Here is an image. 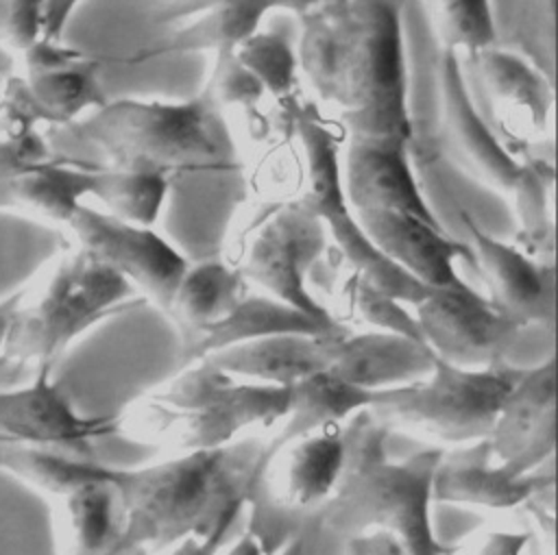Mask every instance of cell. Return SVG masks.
<instances>
[{
    "label": "cell",
    "mask_w": 558,
    "mask_h": 555,
    "mask_svg": "<svg viewBox=\"0 0 558 555\" xmlns=\"http://www.w3.org/2000/svg\"><path fill=\"white\" fill-rule=\"evenodd\" d=\"M0 83H2V81H0Z\"/></svg>",
    "instance_id": "cell-46"
},
{
    "label": "cell",
    "mask_w": 558,
    "mask_h": 555,
    "mask_svg": "<svg viewBox=\"0 0 558 555\" xmlns=\"http://www.w3.org/2000/svg\"><path fill=\"white\" fill-rule=\"evenodd\" d=\"M296 131L305 159V187L296 200L323 222L329 242L338 248L349 270L414 307L434 287L423 285L384 257L362 231L342 189L340 146L336 135L307 111L296 115Z\"/></svg>",
    "instance_id": "cell-9"
},
{
    "label": "cell",
    "mask_w": 558,
    "mask_h": 555,
    "mask_svg": "<svg viewBox=\"0 0 558 555\" xmlns=\"http://www.w3.org/2000/svg\"><path fill=\"white\" fill-rule=\"evenodd\" d=\"M347 329L320 322L264 292L244 294L211 326L181 346V363L196 361L214 350L281 333H342Z\"/></svg>",
    "instance_id": "cell-27"
},
{
    "label": "cell",
    "mask_w": 558,
    "mask_h": 555,
    "mask_svg": "<svg viewBox=\"0 0 558 555\" xmlns=\"http://www.w3.org/2000/svg\"><path fill=\"white\" fill-rule=\"evenodd\" d=\"M65 229L78 248L129 281L144 303L166 309L187 259L153 226L126 222L83 202Z\"/></svg>",
    "instance_id": "cell-12"
},
{
    "label": "cell",
    "mask_w": 558,
    "mask_h": 555,
    "mask_svg": "<svg viewBox=\"0 0 558 555\" xmlns=\"http://www.w3.org/2000/svg\"><path fill=\"white\" fill-rule=\"evenodd\" d=\"M530 542V531L484 527L456 544H447L445 555H523Z\"/></svg>",
    "instance_id": "cell-39"
},
{
    "label": "cell",
    "mask_w": 558,
    "mask_h": 555,
    "mask_svg": "<svg viewBox=\"0 0 558 555\" xmlns=\"http://www.w3.org/2000/svg\"><path fill=\"white\" fill-rule=\"evenodd\" d=\"M342 555H414V553L397 535L384 529H366L344 538Z\"/></svg>",
    "instance_id": "cell-40"
},
{
    "label": "cell",
    "mask_w": 558,
    "mask_h": 555,
    "mask_svg": "<svg viewBox=\"0 0 558 555\" xmlns=\"http://www.w3.org/2000/svg\"><path fill=\"white\" fill-rule=\"evenodd\" d=\"M39 124H50L48 115L35 100L22 74H13L0 83V137L11 139L39 131Z\"/></svg>",
    "instance_id": "cell-36"
},
{
    "label": "cell",
    "mask_w": 558,
    "mask_h": 555,
    "mask_svg": "<svg viewBox=\"0 0 558 555\" xmlns=\"http://www.w3.org/2000/svg\"><path fill=\"white\" fill-rule=\"evenodd\" d=\"M329 246L323 222L299 200L270 209L225 257L248 285L320 320L340 326L310 289V274ZM344 329V326H342Z\"/></svg>",
    "instance_id": "cell-10"
},
{
    "label": "cell",
    "mask_w": 558,
    "mask_h": 555,
    "mask_svg": "<svg viewBox=\"0 0 558 555\" xmlns=\"http://www.w3.org/2000/svg\"><path fill=\"white\" fill-rule=\"evenodd\" d=\"M272 555H307L303 533H301V531H294L292 535H288L286 542H283Z\"/></svg>",
    "instance_id": "cell-44"
},
{
    "label": "cell",
    "mask_w": 558,
    "mask_h": 555,
    "mask_svg": "<svg viewBox=\"0 0 558 555\" xmlns=\"http://www.w3.org/2000/svg\"><path fill=\"white\" fill-rule=\"evenodd\" d=\"M216 553H218V546H214L205 538L192 535V538H185V540L177 542L174 546H170L161 553H153V555H216Z\"/></svg>",
    "instance_id": "cell-43"
},
{
    "label": "cell",
    "mask_w": 558,
    "mask_h": 555,
    "mask_svg": "<svg viewBox=\"0 0 558 555\" xmlns=\"http://www.w3.org/2000/svg\"><path fill=\"white\" fill-rule=\"evenodd\" d=\"M408 148L410 141L395 137L349 135L344 155H340V178L353 211H408L438 220L421 194Z\"/></svg>",
    "instance_id": "cell-21"
},
{
    "label": "cell",
    "mask_w": 558,
    "mask_h": 555,
    "mask_svg": "<svg viewBox=\"0 0 558 555\" xmlns=\"http://www.w3.org/2000/svg\"><path fill=\"white\" fill-rule=\"evenodd\" d=\"M519 370L506 361L462 368L434 357L423 379L386 390L368 409L390 433L445 446L471 444L486 440Z\"/></svg>",
    "instance_id": "cell-7"
},
{
    "label": "cell",
    "mask_w": 558,
    "mask_h": 555,
    "mask_svg": "<svg viewBox=\"0 0 558 555\" xmlns=\"http://www.w3.org/2000/svg\"><path fill=\"white\" fill-rule=\"evenodd\" d=\"M554 488L551 472L512 474L490 455L486 440L440 451L432 474L434 505L514 509Z\"/></svg>",
    "instance_id": "cell-22"
},
{
    "label": "cell",
    "mask_w": 558,
    "mask_h": 555,
    "mask_svg": "<svg viewBox=\"0 0 558 555\" xmlns=\"http://www.w3.org/2000/svg\"><path fill=\"white\" fill-rule=\"evenodd\" d=\"M144 298L118 272L87 250H61L20 294L0 361L52 370L65 350L102 320Z\"/></svg>",
    "instance_id": "cell-5"
},
{
    "label": "cell",
    "mask_w": 558,
    "mask_h": 555,
    "mask_svg": "<svg viewBox=\"0 0 558 555\" xmlns=\"http://www.w3.org/2000/svg\"><path fill=\"white\" fill-rule=\"evenodd\" d=\"M266 442L268 435L257 433L214 451L172 453L146 466L116 468L126 507L124 555L161 553L192 535L225 546L246 507Z\"/></svg>",
    "instance_id": "cell-2"
},
{
    "label": "cell",
    "mask_w": 558,
    "mask_h": 555,
    "mask_svg": "<svg viewBox=\"0 0 558 555\" xmlns=\"http://www.w3.org/2000/svg\"><path fill=\"white\" fill-rule=\"evenodd\" d=\"M20 294H22V292H17V294H13L11 298H7V300L0 303V348H2V344H4L7 329H9V320H11V313H13L15 305H17V300H20Z\"/></svg>",
    "instance_id": "cell-45"
},
{
    "label": "cell",
    "mask_w": 558,
    "mask_h": 555,
    "mask_svg": "<svg viewBox=\"0 0 558 555\" xmlns=\"http://www.w3.org/2000/svg\"><path fill=\"white\" fill-rule=\"evenodd\" d=\"M246 287L248 283L225 257L187 261L161 313L170 318L181 337V346H185L225 316Z\"/></svg>",
    "instance_id": "cell-28"
},
{
    "label": "cell",
    "mask_w": 558,
    "mask_h": 555,
    "mask_svg": "<svg viewBox=\"0 0 558 555\" xmlns=\"http://www.w3.org/2000/svg\"><path fill=\"white\" fill-rule=\"evenodd\" d=\"M438 89L442 137L453 161L482 185L497 192H510L521 159L501 144L475 107L462 72L460 52L442 48Z\"/></svg>",
    "instance_id": "cell-18"
},
{
    "label": "cell",
    "mask_w": 558,
    "mask_h": 555,
    "mask_svg": "<svg viewBox=\"0 0 558 555\" xmlns=\"http://www.w3.org/2000/svg\"><path fill=\"white\" fill-rule=\"evenodd\" d=\"M344 464L342 424H325L286 440H268L255 466L246 505L253 529L270 553L331 498Z\"/></svg>",
    "instance_id": "cell-8"
},
{
    "label": "cell",
    "mask_w": 558,
    "mask_h": 555,
    "mask_svg": "<svg viewBox=\"0 0 558 555\" xmlns=\"http://www.w3.org/2000/svg\"><path fill=\"white\" fill-rule=\"evenodd\" d=\"M432 363V350L414 337L390 331H344L333 342L327 370L357 387L381 392L423 379Z\"/></svg>",
    "instance_id": "cell-25"
},
{
    "label": "cell",
    "mask_w": 558,
    "mask_h": 555,
    "mask_svg": "<svg viewBox=\"0 0 558 555\" xmlns=\"http://www.w3.org/2000/svg\"><path fill=\"white\" fill-rule=\"evenodd\" d=\"M216 555H272V553L268 551L264 540L253 529L246 527L235 540H231L227 548L220 546Z\"/></svg>",
    "instance_id": "cell-42"
},
{
    "label": "cell",
    "mask_w": 558,
    "mask_h": 555,
    "mask_svg": "<svg viewBox=\"0 0 558 555\" xmlns=\"http://www.w3.org/2000/svg\"><path fill=\"white\" fill-rule=\"evenodd\" d=\"M107 213L153 226L168 196V174L144 168H98L92 192Z\"/></svg>",
    "instance_id": "cell-33"
},
{
    "label": "cell",
    "mask_w": 558,
    "mask_h": 555,
    "mask_svg": "<svg viewBox=\"0 0 558 555\" xmlns=\"http://www.w3.org/2000/svg\"><path fill=\"white\" fill-rule=\"evenodd\" d=\"M286 409L288 387L246 383L205 361H192L113 416L116 435L172 455L270 435Z\"/></svg>",
    "instance_id": "cell-4"
},
{
    "label": "cell",
    "mask_w": 558,
    "mask_h": 555,
    "mask_svg": "<svg viewBox=\"0 0 558 555\" xmlns=\"http://www.w3.org/2000/svg\"><path fill=\"white\" fill-rule=\"evenodd\" d=\"M442 48L473 52L497 39L490 0H427Z\"/></svg>",
    "instance_id": "cell-34"
},
{
    "label": "cell",
    "mask_w": 558,
    "mask_h": 555,
    "mask_svg": "<svg viewBox=\"0 0 558 555\" xmlns=\"http://www.w3.org/2000/svg\"><path fill=\"white\" fill-rule=\"evenodd\" d=\"M486 444L512 474L538 472L556 448V359L521 368L504 396Z\"/></svg>",
    "instance_id": "cell-14"
},
{
    "label": "cell",
    "mask_w": 558,
    "mask_h": 555,
    "mask_svg": "<svg viewBox=\"0 0 558 555\" xmlns=\"http://www.w3.org/2000/svg\"><path fill=\"white\" fill-rule=\"evenodd\" d=\"M514 196L519 246L530 257L554 261V165L543 157L527 155L519 163V172L510 187Z\"/></svg>",
    "instance_id": "cell-30"
},
{
    "label": "cell",
    "mask_w": 558,
    "mask_h": 555,
    "mask_svg": "<svg viewBox=\"0 0 558 555\" xmlns=\"http://www.w3.org/2000/svg\"><path fill=\"white\" fill-rule=\"evenodd\" d=\"M381 392L357 387L331 370H318L288 387V409L268 440H286L325 424H344L351 416L375 405Z\"/></svg>",
    "instance_id": "cell-29"
},
{
    "label": "cell",
    "mask_w": 558,
    "mask_h": 555,
    "mask_svg": "<svg viewBox=\"0 0 558 555\" xmlns=\"http://www.w3.org/2000/svg\"><path fill=\"white\" fill-rule=\"evenodd\" d=\"M460 63L471 76L466 85L473 102L486 104L488 111L480 113L514 157L523 141L543 135L551 115L554 91L536 65L495 44L464 52Z\"/></svg>",
    "instance_id": "cell-11"
},
{
    "label": "cell",
    "mask_w": 558,
    "mask_h": 555,
    "mask_svg": "<svg viewBox=\"0 0 558 555\" xmlns=\"http://www.w3.org/2000/svg\"><path fill=\"white\" fill-rule=\"evenodd\" d=\"M388 427L362 409L342 424L344 464L331 498L316 514L320 529L347 538L384 529L414 555H445L432 520V474L442 448L416 451L403 459L388 453Z\"/></svg>",
    "instance_id": "cell-3"
},
{
    "label": "cell",
    "mask_w": 558,
    "mask_h": 555,
    "mask_svg": "<svg viewBox=\"0 0 558 555\" xmlns=\"http://www.w3.org/2000/svg\"><path fill=\"white\" fill-rule=\"evenodd\" d=\"M96 165L46 159L0 176V211L24 215L54 229L68 226L74 211L92 196Z\"/></svg>",
    "instance_id": "cell-26"
},
{
    "label": "cell",
    "mask_w": 558,
    "mask_h": 555,
    "mask_svg": "<svg viewBox=\"0 0 558 555\" xmlns=\"http://www.w3.org/2000/svg\"><path fill=\"white\" fill-rule=\"evenodd\" d=\"M116 433L113 414H81L48 368L37 370L31 383L0 390V444L83 451Z\"/></svg>",
    "instance_id": "cell-16"
},
{
    "label": "cell",
    "mask_w": 558,
    "mask_h": 555,
    "mask_svg": "<svg viewBox=\"0 0 558 555\" xmlns=\"http://www.w3.org/2000/svg\"><path fill=\"white\" fill-rule=\"evenodd\" d=\"M20 54V74L48 115L50 126H65L109 100L98 63L81 50L39 37Z\"/></svg>",
    "instance_id": "cell-23"
},
{
    "label": "cell",
    "mask_w": 558,
    "mask_h": 555,
    "mask_svg": "<svg viewBox=\"0 0 558 555\" xmlns=\"http://www.w3.org/2000/svg\"><path fill=\"white\" fill-rule=\"evenodd\" d=\"M316 0H166L159 22L179 24L159 41L133 52L129 63L209 50L218 57L231 54L235 46L259 30L270 11H292L301 15Z\"/></svg>",
    "instance_id": "cell-15"
},
{
    "label": "cell",
    "mask_w": 558,
    "mask_h": 555,
    "mask_svg": "<svg viewBox=\"0 0 558 555\" xmlns=\"http://www.w3.org/2000/svg\"><path fill=\"white\" fill-rule=\"evenodd\" d=\"M329 313L347 331H390L423 342L405 303L353 270L340 281L336 305L329 307Z\"/></svg>",
    "instance_id": "cell-32"
},
{
    "label": "cell",
    "mask_w": 558,
    "mask_h": 555,
    "mask_svg": "<svg viewBox=\"0 0 558 555\" xmlns=\"http://www.w3.org/2000/svg\"><path fill=\"white\" fill-rule=\"evenodd\" d=\"M403 7L405 0H316L299 15V72L340 113L349 135H414Z\"/></svg>",
    "instance_id": "cell-1"
},
{
    "label": "cell",
    "mask_w": 558,
    "mask_h": 555,
    "mask_svg": "<svg viewBox=\"0 0 558 555\" xmlns=\"http://www.w3.org/2000/svg\"><path fill=\"white\" fill-rule=\"evenodd\" d=\"M46 0H0V44L24 52L44 37Z\"/></svg>",
    "instance_id": "cell-37"
},
{
    "label": "cell",
    "mask_w": 558,
    "mask_h": 555,
    "mask_svg": "<svg viewBox=\"0 0 558 555\" xmlns=\"http://www.w3.org/2000/svg\"><path fill=\"white\" fill-rule=\"evenodd\" d=\"M61 250L54 226L0 211V303L22 292Z\"/></svg>",
    "instance_id": "cell-31"
},
{
    "label": "cell",
    "mask_w": 558,
    "mask_h": 555,
    "mask_svg": "<svg viewBox=\"0 0 558 555\" xmlns=\"http://www.w3.org/2000/svg\"><path fill=\"white\" fill-rule=\"evenodd\" d=\"M209 89L216 102L222 104H246L253 107L266 94L262 83L233 57H218L216 72L209 81Z\"/></svg>",
    "instance_id": "cell-38"
},
{
    "label": "cell",
    "mask_w": 558,
    "mask_h": 555,
    "mask_svg": "<svg viewBox=\"0 0 558 555\" xmlns=\"http://www.w3.org/2000/svg\"><path fill=\"white\" fill-rule=\"evenodd\" d=\"M353 215L373 246L423 285L434 289L469 285L456 266L458 261L473 263L471 246L449 235L440 220L379 209H362L353 211Z\"/></svg>",
    "instance_id": "cell-19"
},
{
    "label": "cell",
    "mask_w": 558,
    "mask_h": 555,
    "mask_svg": "<svg viewBox=\"0 0 558 555\" xmlns=\"http://www.w3.org/2000/svg\"><path fill=\"white\" fill-rule=\"evenodd\" d=\"M264 87L277 98L288 96L294 89L299 61L290 41L272 30H257L244 39L231 52Z\"/></svg>",
    "instance_id": "cell-35"
},
{
    "label": "cell",
    "mask_w": 558,
    "mask_h": 555,
    "mask_svg": "<svg viewBox=\"0 0 558 555\" xmlns=\"http://www.w3.org/2000/svg\"><path fill=\"white\" fill-rule=\"evenodd\" d=\"M342 333L266 335L214 350L196 361H205L246 383L290 387L329 366L333 342Z\"/></svg>",
    "instance_id": "cell-24"
},
{
    "label": "cell",
    "mask_w": 558,
    "mask_h": 555,
    "mask_svg": "<svg viewBox=\"0 0 558 555\" xmlns=\"http://www.w3.org/2000/svg\"><path fill=\"white\" fill-rule=\"evenodd\" d=\"M460 215L469 233L473 266L486 283V300L523 329L549 322L556 311L554 261L530 257L519 246L493 237L466 209H460Z\"/></svg>",
    "instance_id": "cell-17"
},
{
    "label": "cell",
    "mask_w": 558,
    "mask_h": 555,
    "mask_svg": "<svg viewBox=\"0 0 558 555\" xmlns=\"http://www.w3.org/2000/svg\"><path fill=\"white\" fill-rule=\"evenodd\" d=\"M50 501L57 555H124L126 507L113 466L92 461Z\"/></svg>",
    "instance_id": "cell-20"
},
{
    "label": "cell",
    "mask_w": 558,
    "mask_h": 555,
    "mask_svg": "<svg viewBox=\"0 0 558 555\" xmlns=\"http://www.w3.org/2000/svg\"><path fill=\"white\" fill-rule=\"evenodd\" d=\"M78 4H81V0H46L44 37L61 41V35Z\"/></svg>",
    "instance_id": "cell-41"
},
{
    "label": "cell",
    "mask_w": 558,
    "mask_h": 555,
    "mask_svg": "<svg viewBox=\"0 0 558 555\" xmlns=\"http://www.w3.org/2000/svg\"><path fill=\"white\" fill-rule=\"evenodd\" d=\"M59 128L105 157L107 168H144L168 174L170 170L211 168L222 159L209 85L179 102L107 100Z\"/></svg>",
    "instance_id": "cell-6"
},
{
    "label": "cell",
    "mask_w": 558,
    "mask_h": 555,
    "mask_svg": "<svg viewBox=\"0 0 558 555\" xmlns=\"http://www.w3.org/2000/svg\"><path fill=\"white\" fill-rule=\"evenodd\" d=\"M412 316L432 355L462 368H488L506 361V350L523 331L471 285L432 289L414 305Z\"/></svg>",
    "instance_id": "cell-13"
}]
</instances>
